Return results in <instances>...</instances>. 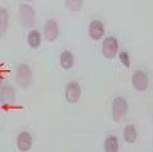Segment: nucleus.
Wrapping results in <instances>:
<instances>
[{"instance_id":"9d476101","label":"nucleus","mask_w":153,"mask_h":152,"mask_svg":"<svg viewBox=\"0 0 153 152\" xmlns=\"http://www.w3.org/2000/svg\"><path fill=\"white\" fill-rule=\"evenodd\" d=\"M60 65L63 66V69H65V70L71 69V66L74 65V56L70 51L65 50L60 54Z\"/></svg>"},{"instance_id":"39448f33","label":"nucleus","mask_w":153,"mask_h":152,"mask_svg":"<svg viewBox=\"0 0 153 152\" xmlns=\"http://www.w3.org/2000/svg\"><path fill=\"white\" fill-rule=\"evenodd\" d=\"M80 96H82V89H80V86L74 80H71L66 84L65 87V100L69 104H76L80 100Z\"/></svg>"},{"instance_id":"20e7f679","label":"nucleus","mask_w":153,"mask_h":152,"mask_svg":"<svg viewBox=\"0 0 153 152\" xmlns=\"http://www.w3.org/2000/svg\"><path fill=\"white\" fill-rule=\"evenodd\" d=\"M117 50H119V42L117 40L112 36H108L103 40L102 42V54L105 58L107 59H114L117 55Z\"/></svg>"},{"instance_id":"dca6fc26","label":"nucleus","mask_w":153,"mask_h":152,"mask_svg":"<svg viewBox=\"0 0 153 152\" xmlns=\"http://www.w3.org/2000/svg\"><path fill=\"white\" fill-rule=\"evenodd\" d=\"M0 96H1L3 98H12V97H14V91H13V88L9 87V86L3 87V89L0 91Z\"/></svg>"},{"instance_id":"ddd939ff","label":"nucleus","mask_w":153,"mask_h":152,"mask_svg":"<svg viewBox=\"0 0 153 152\" xmlns=\"http://www.w3.org/2000/svg\"><path fill=\"white\" fill-rule=\"evenodd\" d=\"M105 152H117L119 151V141L115 136H107L103 145Z\"/></svg>"},{"instance_id":"a211bd4d","label":"nucleus","mask_w":153,"mask_h":152,"mask_svg":"<svg viewBox=\"0 0 153 152\" xmlns=\"http://www.w3.org/2000/svg\"><path fill=\"white\" fill-rule=\"evenodd\" d=\"M0 84H1V77H0Z\"/></svg>"},{"instance_id":"7ed1b4c3","label":"nucleus","mask_w":153,"mask_h":152,"mask_svg":"<svg viewBox=\"0 0 153 152\" xmlns=\"http://www.w3.org/2000/svg\"><path fill=\"white\" fill-rule=\"evenodd\" d=\"M128 102L124 97H116L114 98L112 105H111V113H112V119L114 121H120L125 114L128 113Z\"/></svg>"},{"instance_id":"6e6552de","label":"nucleus","mask_w":153,"mask_h":152,"mask_svg":"<svg viewBox=\"0 0 153 152\" xmlns=\"http://www.w3.org/2000/svg\"><path fill=\"white\" fill-rule=\"evenodd\" d=\"M59 25H57V22L54 21V19H49L46 21L45 23V28H44V33H45V37L47 41H55L57 40V37H59Z\"/></svg>"},{"instance_id":"4468645a","label":"nucleus","mask_w":153,"mask_h":152,"mask_svg":"<svg viewBox=\"0 0 153 152\" xmlns=\"http://www.w3.org/2000/svg\"><path fill=\"white\" fill-rule=\"evenodd\" d=\"M137 139V129L133 124H129L124 129V141L126 143H134Z\"/></svg>"},{"instance_id":"1a4fd4ad","label":"nucleus","mask_w":153,"mask_h":152,"mask_svg":"<svg viewBox=\"0 0 153 152\" xmlns=\"http://www.w3.org/2000/svg\"><path fill=\"white\" fill-rule=\"evenodd\" d=\"M17 147L19 151L27 152L31 150L32 147V136L28 132H22L19 133L17 137Z\"/></svg>"},{"instance_id":"f257e3e1","label":"nucleus","mask_w":153,"mask_h":152,"mask_svg":"<svg viewBox=\"0 0 153 152\" xmlns=\"http://www.w3.org/2000/svg\"><path fill=\"white\" fill-rule=\"evenodd\" d=\"M18 17H19V22H21V25L23 27L31 28V27L35 26L36 13L30 4H21V5H19Z\"/></svg>"},{"instance_id":"f8f14e48","label":"nucleus","mask_w":153,"mask_h":152,"mask_svg":"<svg viewBox=\"0 0 153 152\" xmlns=\"http://www.w3.org/2000/svg\"><path fill=\"white\" fill-rule=\"evenodd\" d=\"M27 41L32 49H38L41 45V33L37 30H31L27 36Z\"/></svg>"},{"instance_id":"0eeeda50","label":"nucleus","mask_w":153,"mask_h":152,"mask_svg":"<svg viewBox=\"0 0 153 152\" xmlns=\"http://www.w3.org/2000/svg\"><path fill=\"white\" fill-rule=\"evenodd\" d=\"M88 35H89L91 39L94 40V41H98V40L103 39V36H105L103 23L101 21H98V19H93L88 26Z\"/></svg>"},{"instance_id":"6ab92c4d","label":"nucleus","mask_w":153,"mask_h":152,"mask_svg":"<svg viewBox=\"0 0 153 152\" xmlns=\"http://www.w3.org/2000/svg\"><path fill=\"white\" fill-rule=\"evenodd\" d=\"M26 1H31V0H26Z\"/></svg>"},{"instance_id":"2eb2a0df","label":"nucleus","mask_w":153,"mask_h":152,"mask_svg":"<svg viewBox=\"0 0 153 152\" xmlns=\"http://www.w3.org/2000/svg\"><path fill=\"white\" fill-rule=\"evenodd\" d=\"M65 7L70 12H79L83 7V0H65Z\"/></svg>"},{"instance_id":"f03ea898","label":"nucleus","mask_w":153,"mask_h":152,"mask_svg":"<svg viewBox=\"0 0 153 152\" xmlns=\"http://www.w3.org/2000/svg\"><path fill=\"white\" fill-rule=\"evenodd\" d=\"M16 82L18 86L23 88H27L31 86L32 83V70L30 65L27 64H21L17 68V74H16Z\"/></svg>"},{"instance_id":"423d86ee","label":"nucleus","mask_w":153,"mask_h":152,"mask_svg":"<svg viewBox=\"0 0 153 152\" xmlns=\"http://www.w3.org/2000/svg\"><path fill=\"white\" fill-rule=\"evenodd\" d=\"M133 86L137 91H146L148 84H149V78H148V74L143 70H137L135 73L133 74Z\"/></svg>"},{"instance_id":"9b49d317","label":"nucleus","mask_w":153,"mask_h":152,"mask_svg":"<svg viewBox=\"0 0 153 152\" xmlns=\"http://www.w3.org/2000/svg\"><path fill=\"white\" fill-rule=\"evenodd\" d=\"M9 27V13L5 8H0V37L7 33Z\"/></svg>"},{"instance_id":"f3484780","label":"nucleus","mask_w":153,"mask_h":152,"mask_svg":"<svg viewBox=\"0 0 153 152\" xmlns=\"http://www.w3.org/2000/svg\"><path fill=\"white\" fill-rule=\"evenodd\" d=\"M119 59L123 63L124 66H126V68H130V58H129V54L126 51H121L120 54H119Z\"/></svg>"}]
</instances>
